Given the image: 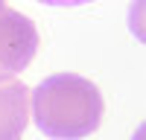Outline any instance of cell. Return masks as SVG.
<instances>
[{"label":"cell","mask_w":146,"mask_h":140,"mask_svg":"<svg viewBox=\"0 0 146 140\" xmlns=\"http://www.w3.org/2000/svg\"><path fill=\"white\" fill-rule=\"evenodd\" d=\"M29 111L35 125L47 137L82 140L100 128L105 102L91 79L76 73H56L29 93Z\"/></svg>","instance_id":"6da1fadb"},{"label":"cell","mask_w":146,"mask_h":140,"mask_svg":"<svg viewBox=\"0 0 146 140\" xmlns=\"http://www.w3.org/2000/svg\"><path fill=\"white\" fill-rule=\"evenodd\" d=\"M38 53L35 23L15 9H0V82L15 79Z\"/></svg>","instance_id":"7a4b0ae2"},{"label":"cell","mask_w":146,"mask_h":140,"mask_svg":"<svg viewBox=\"0 0 146 140\" xmlns=\"http://www.w3.org/2000/svg\"><path fill=\"white\" fill-rule=\"evenodd\" d=\"M29 123V88L23 82H0V140H21Z\"/></svg>","instance_id":"3957f363"},{"label":"cell","mask_w":146,"mask_h":140,"mask_svg":"<svg viewBox=\"0 0 146 140\" xmlns=\"http://www.w3.org/2000/svg\"><path fill=\"white\" fill-rule=\"evenodd\" d=\"M38 3H47V6H85V3H94V0H38Z\"/></svg>","instance_id":"277c9868"},{"label":"cell","mask_w":146,"mask_h":140,"mask_svg":"<svg viewBox=\"0 0 146 140\" xmlns=\"http://www.w3.org/2000/svg\"><path fill=\"white\" fill-rule=\"evenodd\" d=\"M3 3H6V0H0V9H3Z\"/></svg>","instance_id":"5b68a950"}]
</instances>
